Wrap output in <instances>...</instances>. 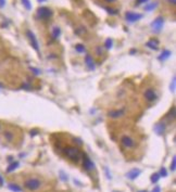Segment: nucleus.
<instances>
[{
    "mask_svg": "<svg viewBox=\"0 0 176 192\" xmlns=\"http://www.w3.org/2000/svg\"><path fill=\"white\" fill-rule=\"evenodd\" d=\"M63 153H64V155L67 157V159H70L71 161L75 162V163H77L78 161L80 159V151L78 148H76V146H65L64 149H63Z\"/></svg>",
    "mask_w": 176,
    "mask_h": 192,
    "instance_id": "obj_1",
    "label": "nucleus"
},
{
    "mask_svg": "<svg viewBox=\"0 0 176 192\" xmlns=\"http://www.w3.org/2000/svg\"><path fill=\"white\" fill-rule=\"evenodd\" d=\"M156 7H158V2H152V3H150V5L146 6L145 10L146 11H152V10H154Z\"/></svg>",
    "mask_w": 176,
    "mask_h": 192,
    "instance_id": "obj_20",
    "label": "nucleus"
},
{
    "mask_svg": "<svg viewBox=\"0 0 176 192\" xmlns=\"http://www.w3.org/2000/svg\"><path fill=\"white\" fill-rule=\"evenodd\" d=\"M22 3H23V6L26 8V10L32 9V3L29 2V0H22Z\"/></svg>",
    "mask_w": 176,
    "mask_h": 192,
    "instance_id": "obj_22",
    "label": "nucleus"
},
{
    "mask_svg": "<svg viewBox=\"0 0 176 192\" xmlns=\"http://www.w3.org/2000/svg\"><path fill=\"white\" fill-rule=\"evenodd\" d=\"M2 137H3V139L6 140L7 142H9V143H13V142L15 141V139H16L14 131L11 130V129H4V130L2 131Z\"/></svg>",
    "mask_w": 176,
    "mask_h": 192,
    "instance_id": "obj_5",
    "label": "nucleus"
},
{
    "mask_svg": "<svg viewBox=\"0 0 176 192\" xmlns=\"http://www.w3.org/2000/svg\"><path fill=\"white\" fill-rule=\"evenodd\" d=\"M175 165H176V159L173 157V161H172V166H171V170H175Z\"/></svg>",
    "mask_w": 176,
    "mask_h": 192,
    "instance_id": "obj_27",
    "label": "nucleus"
},
{
    "mask_svg": "<svg viewBox=\"0 0 176 192\" xmlns=\"http://www.w3.org/2000/svg\"><path fill=\"white\" fill-rule=\"evenodd\" d=\"M17 166H19V162H13L12 164H10V166H9L8 168H7V172H13L14 169H16Z\"/></svg>",
    "mask_w": 176,
    "mask_h": 192,
    "instance_id": "obj_19",
    "label": "nucleus"
},
{
    "mask_svg": "<svg viewBox=\"0 0 176 192\" xmlns=\"http://www.w3.org/2000/svg\"><path fill=\"white\" fill-rule=\"evenodd\" d=\"M26 36H27V38L29 39L30 46H32L36 51H39V45L36 39V36L34 35V33H33L32 31H26Z\"/></svg>",
    "mask_w": 176,
    "mask_h": 192,
    "instance_id": "obj_7",
    "label": "nucleus"
},
{
    "mask_svg": "<svg viewBox=\"0 0 176 192\" xmlns=\"http://www.w3.org/2000/svg\"><path fill=\"white\" fill-rule=\"evenodd\" d=\"M151 192H161V189H160V187H156V188H154L153 190H152Z\"/></svg>",
    "mask_w": 176,
    "mask_h": 192,
    "instance_id": "obj_31",
    "label": "nucleus"
},
{
    "mask_svg": "<svg viewBox=\"0 0 176 192\" xmlns=\"http://www.w3.org/2000/svg\"><path fill=\"white\" fill-rule=\"evenodd\" d=\"M169 1V3H171V5H173V6H175V3H176V0H167Z\"/></svg>",
    "mask_w": 176,
    "mask_h": 192,
    "instance_id": "obj_33",
    "label": "nucleus"
},
{
    "mask_svg": "<svg viewBox=\"0 0 176 192\" xmlns=\"http://www.w3.org/2000/svg\"><path fill=\"white\" fill-rule=\"evenodd\" d=\"M154 129H156V133L162 135L165 130V124L164 123H158V124H156V126H154Z\"/></svg>",
    "mask_w": 176,
    "mask_h": 192,
    "instance_id": "obj_15",
    "label": "nucleus"
},
{
    "mask_svg": "<svg viewBox=\"0 0 176 192\" xmlns=\"http://www.w3.org/2000/svg\"><path fill=\"white\" fill-rule=\"evenodd\" d=\"M61 35V28L59 26H54L53 31H52V37L53 38H58Z\"/></svg>",
    "mask_w": 176,
    "mask_h": 192,
    "instance_id": "obj_17",
    "label": "nucleus"
},
{
    "mask_svg": "<svg viewBox=\"0 0 176 192\" xmlns=\"http://www.w3.org/2000/svg\"><path fill=\"white\" fill-rule=\"evenodd\" d=\"M146 46L148 47V48L152 49V50L156 51L159 49V41L156 39H150L147 41V44H146Z\"/></svg>",
    "mask_w": 176,
    "mask_h": 192,
    "instance_id": "obj_13",
    "label": "nucleus"
},
{
    "mask_svg": "<svg viewBox=\"0 0 176 192\" xmlns=\"http://www.w3.org/2000/svg\"><path fill=\"white\" fill-rule=\"evenodd\" d=\"M43 180L38 177H29L24 181V187L29 191H37L43 187Z\"/></svg>",
    "mask_w": 176,
    "mask_h": 192,
    "instance_id": "obj_2",
    "label": "nucleus"
},
{
    "mask_svg": "<svg viewBox=\"0 0 176 192\" xmlns=\"http://www.w3.org/2000/svg\"><path fill=\"white\" fill-rule=\"evenodd\" d=\"M104 1H106V2H108V3H114L116 0H104Z\"/></svg>",
    "mask_w": 176,
    "mask_h": 192,
    "instance_id": "obj_34",
    "label": "nucleus"
},
{
    "mask_svg": "<svg viewBox=\"0 0 176 192\" xmlns=\"http://www.w3.org/2000/svg\"><path fill=\"white\" fill-rule=\"evenodd\" d=\"M136 1H137V6H138V5H141V3H146V2H147V1H149V0H136Z\"/></svg>",
    "mask_w": 176,
    "mask_h": 192,
    "instance_id": "obj_29",
    "label": "nucleus"
},
{
    "mask_svg": "<svg viewBox=\"0 0 176 192\" xmlns=\"http://www.w3.org/2000/svg\"><path fill=\"white\" fill-rule=\"evenodd\" d=\"M83 166H84V168L86 170H88V172H90V170H93V168H95V164L91 162V159H89L88 156H87V154H83Z\"/></svg>",
    "mask_w": 176,
    "mask_h": 192,
    "instance_id": "obj_9",
    "label": "nucleus"
},
{
    "mask_svg": "<svg viewBox=\"0 0 176 192\" xmlns=\"http://www.w3.org/2000/svg\"><path fill=\"white\" fill-rule=\"evenodd\" d=\"M52 15H53V11H52L50 8L40 7L37 10V16H38L40 20H49Z\"/></svg>",
    "mask_w": 176,
    "mask_h": 192,
    "instance_id": "obj_3",
    "label": "nucleus"
},
{
    "mask_svg": "<svg viewBox=\"0 0 176 192\" xmlns=\"http://www.w3.org/2000/svg\"><path fill=\"white\" fill-rule=\"evenodd\" d=\"M3 185V178L0 176V185Z\"/></svg>",
    "mask_w": 176,
    "mask_h": 192,
    "instance_id": "obj_35",
    "label": "nucleus"
},
{
    "mask_svg": "<svg viewBox=\"0 0 176 192\" xmlns=\"http://www.w3.org/2000/svg\"><path fill=\"white\" fill-rule=\"evenodd\" d=\"M9 189L12 190V191H14V192H21L22 191L21 187L17 185L16 183H10V185H9Z\"/></svg>",
    "mask_w": 176,
    "mask_h": 192,
    "instance_id": "obj_18",
    "label": "nucleus"
},
{
    "mask_svg": "<svg viewBox=\"0 0 176 192\" xmlns=\"http://www.w3.org/2000/svg\"><path fill=\"white\" fill-rule=\"evenodd\" d=\"M159 178H160V174L156 172V174H153V175L151 176V181H152V182H158Z\"/></svg>",
    "mask_w": 176,
    "mask_h": 192,
    "instance_id": "obj_24",
    "label": "nucleus"
},
{
    "mask_svg": "<svg viewBox=\"0 0 176 192\" xmlns=\"http://www.w3.org/2000/svg\"><path fill=\"white\" fill-rule=\"evenodd\" d=\"M163 25H164V19H163L162 16H159V18H156V20H154L153 22L151 23L152 29H153L156 33H159V32L162 29Z\"/></svg>",
    "mask_w": 176,
    "mask_h": 192,
    "instance_id": "obj_6",
    "label": "nucleus"
},
{
    "mask_svg": "<svg viewBox=\"0 0 176 192\" xmlns=\"http://www.w3.org/2000/svg\"><path fill=\"white\" fill-rule=\"evenodd\" d=\"M121 143L125 149H133L135 148V140L129 136H123L121 138Z\"/></svg>",
    "mask_w": 176,
    "mask_h": 192,
    "instance_id": "obj_4",
    "label": "nucleus"
},
{
    "mask_svg": "<svg viewBox=\"0 0 176 192\" xmlns=\"http://www.w3.org/2000/svg\"><path fill=\"white\" fill-rule=\"evenodd\" d=\"M145 98L147 99L149 102H152V101H156L158 97H156V94L154 92L153 89H151V88H148V89L145 91Z\"/></svg>",
    "mask_w": 176,
    "mask_h": 192,
    "instance_id": "obj_10",
    "label": "nucleus"
},
{
    "mask_svg": "<svg viewBox=\"0 0 176 192\" xmlns=\"http://www.w3.org/2000/svg\"><path fill=\"white\" fill-rule=\"evenodd\" d=\"M75 50L77 51L78 53H83L85 51V47H84V45H82V44H78V45H76L75 46Z\"/></svg>",
    "mask_w": 176,
    "mask_h": 192,
    "instance_id": "obj_21",
    "label": "nucleus"
},
{
    "mask_svg": "<svg viewBox=\"0 0 176 192\" xmlns=\"http://www.w3.org/2000/svg\"><path fill=\"white\" fill-rule=\"evenodd\" d=\"M39 2H43V1H47V0H38Z\"/></svg>",
    "mask_w": 176,
    "mask_h": 192,
    "instance_id": "obj_38",
    "label": "nucleus"
},
{
    "mask_svg": "<svg viewBox=\"0 0 176 192\" xmlns=\"http://www.w3.org/2000/svg\"><path fill=\"white\" fill-rule=\"evenodd\" d=\"M112 44H113V41H112V39H110V38H108V39L106 40V49H111L112 48Z\"/></svg>",
    "mask_w": 176,
    "mask_h": 192,
    "instance_id": "obj_25",
    "label": "nucleus"
},
{
    "mask_svg": "<svg viewBox=\"0 0 176 192\" xmlns=\"http://www.w3.org/2000/svg\"><path fill=\"white\" fill-rule=\"evenodd\" d=\"M6 6V0H0V8H3Z\"/></svg>",
    "mask_w": 176,
    "mask_h": 192,
    "instance_id": "obj_30",
    "label": "nucleus"
},
{
    "mask_svg": "<svg viewBox=\"0 0 176 192\" xmlns=\"http://www.w3.org/2000/svg\"><path fill=\"white\" fill-rule=\"evenodd\" d=\"M32 71L35 73V74H37V75H38V74H40V72H39V70H37V68H32Z\"/></svg>",
    "mask_w": 176,
    "mask_h": 192,
    "instance_id": "obj_32",
    "label": "nucleus"
},
{
    "mask_svg": "<svg viewBox=\"0 0 176 192\" xmlns=\"http://www.w3.org/2000/svg\"><path fill=\"white\" fill-rule=\"evenodd\" d=\"M36 133H37V131H36V130H33V133H30V135L34 136V135H36Z\"/></svg>",
    "mask_w": 176,
    "mask_h": 192,
    "instance_id": "obj_37",
    "label": "nucleus"
},
{
    "mask_svg": "<svg viewBox=\"0 0 176 192\" xmlns=\"http://www.w3.org/2000/svg\"><path fill=\"white\" fill-rule=\"evenodd\" d=\"M175 84H176V79H175V77H173V81H172V86H171L172 92L175 91Z\"/></svg>",
    "mask_w": 176,
    "mask_h": 192,
    "instance_id": "obj_26",
    "label": "nucleus"
},
{
    "mask_svg": "<svg viewBox=\"0 0 176 192\" xmlns=\"http://www.w3.org/2000/svg\"><path fill=\"white\" fill-rule=\"evenodd\" d=\"M160 174H161L160 176H163V177H165V176H166V170H165V168H164V167H163L162 169H161Z\"/></svg>",
    "mask_w": 176,
    "mask_h": 192,
    "instance_id": "obj_28",
    "label": "nucleus"
},
{
    "mask_svg": "<svg viewBox=\"0 0 176 192\" xmlns=\"http://www.w3.org/2000/svg\"><path fill=\"white\" fill-rule=\"evenodd\" d=\"M171 55H172V52L169 50H164L162 53H161V55L158 58V59L160 60V61H164V60H166L167 58L171 57Z\"/></svg>",
    "mask_w": 176,
    "mask_h": 192,
    "instance_id": "obj_16",
    "label": "nucleus"
},
{
    "mask_svg": "<svg viewBox=\"0 0 176 192\" xmlns=\"http://www.w3.org/2000/svg\"><path fill=\"white\" fill-rule=\"evenodd\" d=\"M125 114V110H112V111L109 112V117L111 118H119Z\"/></svg>",
    "mask_w": 176,
    "mask_h": 192,
    "instance_id": "obj_11",
    "label": "nucleus"
},
{
    "mask_svg": "<svg viewBox=\"0 0 176 192\" xmlns=\"http://www.w3.org/2000/svg\"><path fill=\"white\" fill-rule=\"evenodd\" d=\"M106 9V11L108 12V13H110V14H112V15H115V14H117V10H115V9H113V8H104Z\"/></svg>",
    "mask_w": 176,
    "mask_h": 192,
    "instance_id": "obj_23",
    "label": "nucleus"
},
{
    "mask_svg": "<svg viewBox=\"0 0 176 192\" xmlns=\"http://www.w3.org/2000/svg\"><path fill=\"white\" fill-rule=\"evenodd\" d=\"M97 50H98V55H101V53H102V50H101V48H100V47L97 49Z\"/></svg>",
    "mask_w": 176,
    "mask_h": 192,
    "instance_id": "obj_36",
    "label": "nucleus"
},
{
    "mask_svg": "<svg viewBox=\"0 0 176 192\" xmlns=\"http://www.w3.org/2000/svg\"><path fill=\"white\" fill-rule=\"evenodd\" d=\"M140 169H138V168H134V169L129 170V172H127V175H126V177H127L128 179H130V180H134V179H136L137 177L140 175Z\"/></svg>",
    "mask_w": 176,
    "mask_h": 192,
    "instance_id": "obj_12",
    "label": "nucleus"
},
{
    "mask_svg": "<svg viewBox=\"0 0 176 192\" xmlns=\"http://www.w3.org/2000/svg\"><path fill=\"white\" fill-rule=\"evenodd\" d=\"M85 62H86V65L88 66L89 70H95V63H93V60L89 55H86V58H85Z\"/></svg>",
    "mask_w": 176,
    "mask_h": 192,
    "instance_id": "obj_14",
    "label": "nucleus"
},
{
    "mask_svg": "<svg viewBox=\"0 0 176 192\" xmlns=\"http://www.w3.org/2000/svg\"><path fill=\"white\" fill-rule=\"evenodd\" d=\"M142 18V14L141 13H135V12H126L125 13V19L126 21L130 23H134L139 21L140 19Z\"/></svg>",
    "mask_w": 176,
    "mask_h": 192,
    "instance_id": "obj_8",
    "label": "nucleus"
}]
</instances>
